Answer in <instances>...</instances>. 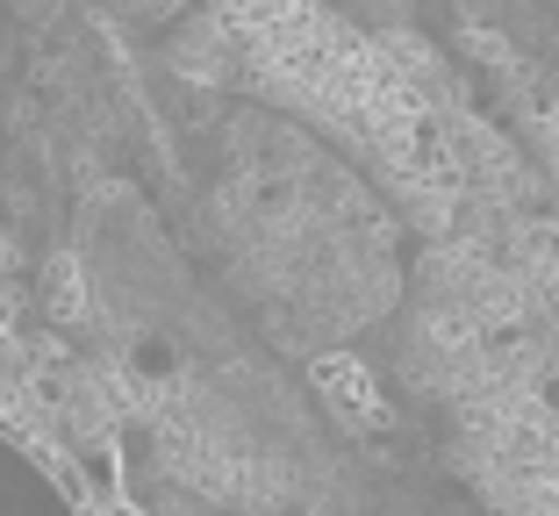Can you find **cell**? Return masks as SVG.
Returning a JSON list of instances; mask_svg holds the SVG:
<instances>
[{"instance_id": "1", "label": "cell", "mask_w": 559, "mask_h": 516, "mask_svg": "<svg viewBox=\"0 0 559 516\" xmlns=\"http://www.w3.org/2000/svg\"><path fill=\"white\" fill-rule=\"evenodd\" d=\"M0 516H72V509H66V495L22 459V452L0 445Z\"/></svg>"}]
</instances>
